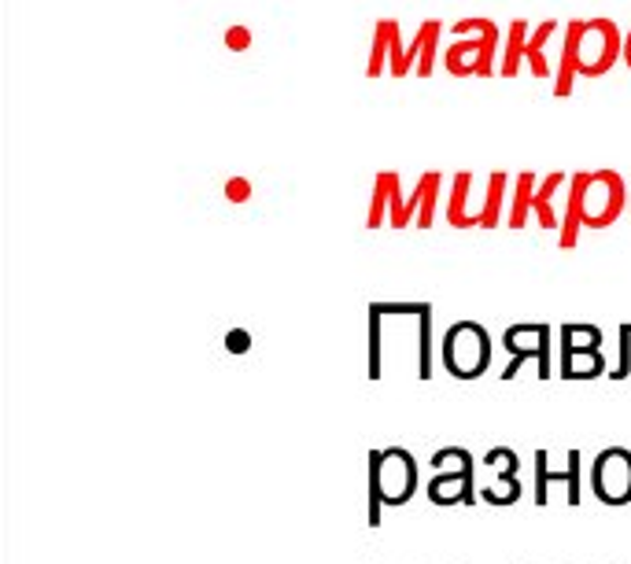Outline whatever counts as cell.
Wrapping results in <instances>:
<instances>
[{"instance_id":"obj_22","label":"cell","mask_w":631,"mask_h":564,"mask_svg":"<svg viewBox=\"0 0 631 564\" xmlns=\"http://www.w3.org/2000/svg\"><path fill=\"white\" fill-rule=\"evenodd\" d=\"M226 48L229 52H248L251 48V30L248 26H229L226 30Z\"/></svg>"},{"instance_id":"obj_18","label":"cell","mask_w":631,"mask_h":564,"mask_svg":"<svg viewBox=\"0 0 631 564\" xmlns=\"http://www.w3.org/2000/svg\"><path fill=\"white\" fill-rule=\"evenodd\" d=\"M535 174H518V181H513V207L507 215V226L510 229H524L532 218V196H535Z\"/></svg>"},{"instance_id":"obj_23","label":"cell","mask_w":631,"mask_h":564,"mask_svg":"<svg viewBox=\"0 0 631 564\" xmlns=\"http://www.w3.org/2000/svg\"><path fill=\"white\" fill-rule=\"evenodd\" d=\"M248 347H251V336L244 333V328H233V333L226 336V350H229V355H244Z\"/></svg>"},{"instance_id":"obj_9","label":"cell","mask_w":631,"mask_h":564,"mask_svg":"<svg viewBox=\"0 0 631 564\" xmlns=\"http://www.w3.org/2000/svg\"><path fill=\"white\" fill-rule=\"evenodd\" d=\"M444 366L450 377L477 380L491 366V339L477 322H458L444 336Z\"/></svg>"},{"instance_id":"obj_8","label":"cell","mask_w":631,"mask_h":564,"mask_svg":"<svg viewBox=\"0 0 631 564\" xmlns=\"http://www.w3.org/2000/svg\"><path fill=\"white\" fill-rule=\"evenodd\" d=\"M439 185H444V177L425 174L417 181L414 196H403L399 174H388V221H392V229H406L410 221H414L417 229H433L436 207H439Z\"/></svg>"},{"instance_id":"obj_10","label":"cell","mask_w":631,"mask_h":564,"mask_svg":"<svg viewBox=\"0 0 631 564\" xmlns=\"http://www.w3.org/2000/svg\"><path fill=\"white\" fill-rule=\"evenodd\" d=\"M602 328L595 325H562V377L591 380L602 377Z\"/></svg>"},{"instance_id":"obj_17","label":"cell","mask_w":631,"mask_h":564,"mask_svg":"<svg viewBox=\"0 0 631 564\" xmlns=\"http://www.w3.org/2000/svg\"><path fill=\"white\" fill-rule=\"evenodd\" d=\"M529 37H532L529 19H513V23L507 26V48H502V78H518L524 48H529Z\"/></svg>"},{"instance_id":"obj_4","label":"cell","mask_w":631,"mask_h":564,"mask_svg":"<svg viewBox=\"0 0 631 564\" xmlns=\"http://www.w3.org/2000/svg\"><path fill=\"white\" fill-rule=\"evenodd\" d=\"M417 491V462L406 446L370 451V528H381L384 506H406Z\"/></svg>"},{"instance_id":"obj_20","label":"cell","mask_w":631,"mask_h":564,"mask_svg":"<svg viewBox=\"0 0 631 564\" xmlns=\"http://www.w3.org/2000/svg\"><path fill=\"white\" fill-rule=\"evenodd\" d=\"M384 210H388V174H377L373 181V204H370V229L384 226Z\"/></svg>"},{"instance_id":"obj_1","label":"cell","mask_w":631,"mask_h":564,"mask_svg":"<svg viewBox=\"0 0 631 564\" xmlns=\"http://www.w3.org/2000/svg\"><path fill=\"white\" fill-rule=\"evenodd\" d=\"M624 56V37L613 19H573L565 23V48L554 70V97H569L576 78H602Z\"/></svg>"},{"instance_id":"obj_11","label":"cell","mask_w":631,"mask_h":564,"mask_svg":"<svg viewBox=\"0 0 631 564\" xmlns=\"http://www.w3.org/2000/svg\"><path fill=\"white\" fill-rule=\"evenodd\" d=\"M591 491L602 506L631 502V451H624V446H606V451L595 457Z\"/></svg>"},{"instance_id":"obj_13","label":"cell","mask_w":631,"mask_h":564,"mask_svg":"<svg viewBox=\"0 0 631 564\" xmlns=\"http://www.w3.org/2000/svg\"><path fill=\"white\" fill-rule=\"evenodd\" d=\"M532 468H535V506L551 502V484H565V498H569V506H580V468H584L580 451L565 454V468H551V454L540 451Z\"/></svg>"},{"instance_id":"obj_21","label":"cell","mask_w":631,"mask_h":564,"mask_svg":"<svg viewBox=\"0 0 631 564\" xmlns=\"http://www.w3.org/2000/svg\"><path fill=\"white\" fill-rule=\"evenodd\" d=\"M226 199H229V204H248V199H251V181L248 177H229L226 181Z\"/></svg>"},{"instance_id":"obj_3","label":"cell","mask_w":631,"mask_h":564,"mask_svg":"<svg viewBox=\"0 0 631 564\" xmlns=\"http://www.w3.org/2000/svg\"><path fill=\"white\" fill-rule=\"evenodd\" d=\"M458 41L444 52V70L450 78H491L496 74V52L502 41V26L496 19H458L450 26Z\"/></svg>"},{"instance_id":"obj_7","label":"cell","mask_w":631,"mask_h":564,"mask_svg":"<svg viewBox=\"0 0 631 564\" xmlns=\"http://www.w3.org/2000/svg\"><path fill=\"white\" fill-rule=\"evenodd\" d=\"M439 37H444V23H439V19H428V23L417 26L414 45H403L399 23L388 19V67H392V78H406L410 67H414V59H417V78H433Z\"/></svg>"},{"instance_id":"obj_16","label":"cell","mask_w":631,"mask_h":564,"mask_svg":"<svg viewBox=\"0 0 631 564\" xmlns=\"http://www.w3.org/2000/svg\"><path fill=\"white\" fill-rule=\"evenodd\" d=\"M557 30H562L557 19H543V23L532 30L529 48H524V59H529V67H532V78H551V63H546V41H551Z\"/></svg>"},{"instance_id":"obj_2","label":"cell","mask_w":631,"mask_h":564,"mask_svg":"<svg viewBox=\"0 0 631 564\" xmlns=\"http://www.w3.org/2000/svg\"><path fill=\"white\" fill-rule=\"evenodd\" d=\"M624 207H631V193L617 170L606 166L573 174L562 215V248H576L580 229H609Z\"/></svg>"},{"instance_id":"obj_15","label":"cell","mask_w":631,"mask_h":564,"mask_svg":"<svg viewBox=\"0 0 631 564\" xmlns=\"http://www.w3.org/2000/svg\"><path fill=\"white\" fill-rule=\"evenodd\" d=\"M565 185H569V181H565V174H551V177L540 181V188H535V196H532V218L540 221L543 229H562V221H557V215H554V196L562 193Z\"/></svg>"},{"instance_id":"obj_6","label":"cell","mask_w":631,"mask_h":564,"mask_svg":"<svg viewBox=\"0 0 631 564\" xmlns=\"http://www.w3.org/2000/svg\"><path fill=\"white\" fill-rule=\"evenodd\" d=\"M433 484H428V502L433 506H472L477 502V484H472V454L461 446H444L433 454Z\"/></svg>"},{"instance_id":"obj_14","label":"cell","mask_w":631,"mask_h":564,"mask_svg":"<svg viewBox=\"0 0 631 564\" xmlns=\"http://www.w3.org/2000/svg\"><path fill=\"white\" fill-rule=\"evenodd\" d=\"M483 465L496 468L499 480L480 487V498L491 506H513L521 498V484H518V454L510 451V446H491L488 454H483Z\"/></svg>"},{"instance_id":"obj_19","label":"cell","mask_w":631,"mask_h":564,"mask_svg":"<svg viewBox=\"0 0 631 564\" xmlns=\"http://www.w3.org/2000/svg\"><path fill=\"white\" fill-rule=\"evenodd\" d=\"M384 56H388V19H377L373 23V52H370V78H381L384 74Z\"/></svg>"},{"instance_id":"obj_12","label":"cell","mask_w":631,"mask_h":564,"mask_svg":"<svg viewBox=\"0 0 631 564\" xmlns=\"http://www.w3.org/2000/svg\"><path fill=\"white\" fill-rule=\"evenodd\" d=\"M502 347L510 350L513 361L502 372V380H513L524 361H535V377H551V325H513L502 336Z\"/></svg>"},{"instance_id":"obj_24","label":"cell","mask_w":631,"mask_h":564,"mask_svg":"<svg viewBox=\"0 0 631 564\" xmlns=\"http://www.w3.org/2000/svg\"><path fill=\"white\" fill-rule=\"evenodd\" d=\"M624 63H628V70H631V30L624 34Z\"/></svg>"},{"instance_id":"obj_5","label":"cell","mask_w":631,"mask_h":564,"mask_svg":"<svg viewBox=\"0 0 631 564\" xmlns=\"http://www.w3.org/2000/svg\"><path fill=\"white\" fill-rule=\"evenodd\" d=\"M507 185L510 177L496 170V174H488V193L480 196V204H472V174L469 170H461L450 181V199H447V226L455 229H499L502 226V204H507Z\"/></svg>"}]
</instances>
